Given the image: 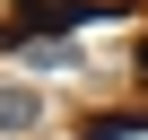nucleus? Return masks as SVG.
<instances>
[{"label": "nucleus", "mask_w": 148, "mask_h": 140, "mask_svg": "<svg viewBox=\"0 0 148 140\" xmlns=\"http://www.w3.org/2000/svg\"><path fill=\"white\" fill-rule=\"evenodd\" d=\"M26 123H35V96L26 88H0V131H26Z\"/></svg>", "instance_id": "f257e3e1"}, {"label": "nucleus", "mask_w": 148, "mask_h": 140, "mask_svg": "<svg viewBox=\"0 0 148 140\" xmlns=\"http://www.w3.org/2000/svg\"><path fill=\"white\" fill-rule=\"evenodd\" d=\"M18 9H26V0H0V35H18Z\"/></svg>", "instance_id": "f03ea898"}]
</instances>
